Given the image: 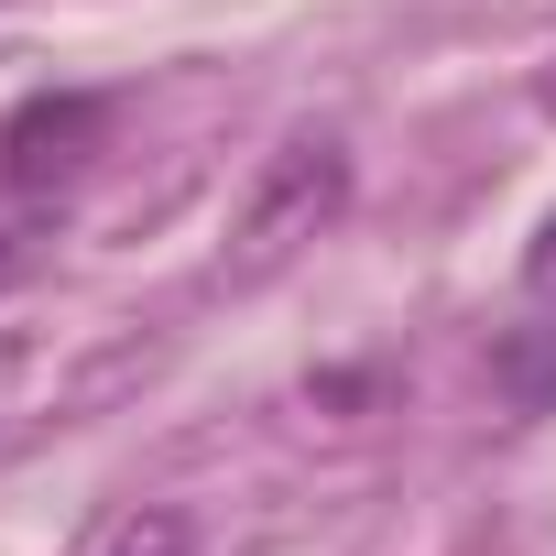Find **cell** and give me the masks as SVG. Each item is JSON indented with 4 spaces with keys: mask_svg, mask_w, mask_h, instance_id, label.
<instances>
[{
    "mask_svg": "<svg viewBox=\"0 0 556 556\" xmlns=\"http://www.w3.org/2000/svg\"><path fill=\"white\" fill-rule=\"evenodd\" d=\"M45 240H55L45 218H0V295H12L23 273H45Z\"/></svg>",
    "mask_w": 556,
    "mask_h": 556,
    "instance_id": "4",
    "label": "cell"
},
{
    "mask_svg": "<svg viewBox=\"0 0 556 556\" xmlns=\"http://www.w3.org/2000/svg\"><path fill=\"white\" fill-rule=\"evenodd\" d=\"M350 142L339 131H295V142H273L262 153V175H251V197H240V218H229V251H218V273L229 285H262V273H285L317 229H339L350 218Z\"/></svg>",
    "mask_w": 556,
    "mask_h": 556,
    "instance_id": "1",
    "label": "cell"
},
{
    "mask_svg": "<svg viewBox=\"0 0 556 556\" xmlns=\"http://www.w3.org/2000/svg\"><path fill=\"white\" fill-rule=\"evenodd\" d=\"M99 153H110V99L99 88H34L0 121V186L12 197H66Z\"/></svg>",
    "mask_w": 556,
    "mask_h": 556,
    "instance_id": "2",
    "label": "cell"
},
{
    "mask_svg": "<svg viewBox=\"0 0 556 556\" xmlns=\"http://www.w3.org/2000/svg\"><path fill=\"white\" fill-rule=\"evenodd\" d=\"M534 110H545V121H556V66H545V77H534Z\"/></svg>",
    "mask_w": 556,
    "mask_h": 556,
    "instance_id": "6",
    "label": "cell"
},
{
    "mask_svg": "<svg viewBox=\"0 0 556 556\" xmlns=\"http://www.w3.org/2000/svg\"><path fill=\"white\" fill-rule=\"evenodd\" d=\"M99 556H197V523L175 513V502H142V513H121L110 523V545Z\"/></svg>",
    "mask_w": 556,
    "mask_h": 556,
    "instance_id": "3",
    "label": "cell"
},
{
    "mask_svg": "<svg viewBox=\"0 0 556 556\" xmlns=\"http://www.w3.org/2000/svg\"><path fill=\"white\" fill-rule=\"evenodd\" d=\"M523 285H534V295H556V207H545V229L523 240Z\"/></svg>",
    "mask_w": 556,
    "mask_h": 556,
    "instance_id": "5",
    "label": "cell"
}]
</instances>
